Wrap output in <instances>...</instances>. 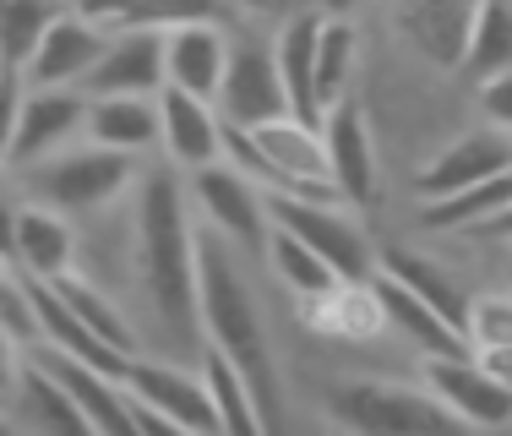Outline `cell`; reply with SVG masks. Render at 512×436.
<instances>
[{
    "mask_svg": "<svg viewBox=\"0 0 512 436\" xmlns=\"http://www.w3.org/2000/svg\"><path fill=\"white\" fill-rule=\"evenodd\" d=\"M131 268H137V295L148 300L158 344L186 355L202 338V273H197V229L186 218V186H180L175 169H148L137 180Z\"/></svg>",
    "mask_w": 512,
    "mask_h": 436,
    "instance_id": "cell-1",
    "label": "cell"
},
{
    "mask_svg": "<svg viewBox=\"0 0 512 436\" xmlns=\"http://www.w3.org/2000/svg\"><path fill=\"white\" fill-rule=\"evenodd\" d=\"M197 273H202V338L207 349H218L224 360H235V371L251 382L256 404L267 415V431H284V387H278V366L267 349V327L256 311L246 278L229 262V240L213 229H197Z\"/></svg>",
    "mask_w": 512,
    "mask_h": 436,
    "instance_id": "cell-2",
    "label": "cell"
},
{
    "mask_svg": "<svg viewBox=\"0 0 512 436\" xmlns=\"http://www.w3.org/2000/svg\"><path fill=\"white\" fill-rule=\"evenodd\" d=\"M327 409L349 436H469V426L431 387L414 393L398 382H338Z\"/></svg>",
    "mask_w": 512,
    "mask_h": 436,
    "instance_id": "cell-3",
    "label": "cell"
},
{
    "mask_svg": "<svg viewBox=\"0 0 512 436\" xmlns=\"http://www.w3.org/2000/svg\"><path fill=\"white\" fill-rule=\"evenodd\" d=\"M28 180V197L44 202L55 213H93L104 202H115L120 191L137 186V159L131 153H115V148H99V142H82V148H66L55 159L22 169Z\"/></svg>",
    "mask_w": 512,
    "mask_h": 436,
    "instance_id": "cell-4",
    "label": "cell"
},
{
    "mask_svg": "<svg viewBox=\"0 0 512 436\" xmlns=\"http://www.w3.org/2000/svg\"><path fill=\"white\" fill-rule=\"evenodd\" d=\"M267 218H273L278 229H289L295 240H306L344 284L376 278V246H371V235L355 224V213H349L344 202H311V197L267 191Z\"/></svg>",
    "mask_w": 512,
    "mask_h": 436,
    "instance_id": "cell-5",
    "label": "cell"
},
{
    "mask_svg": "<svg viewBox=\"0 0 512 436\" xmlns=\"http://www.w3.org/2000/svg\"><path fill=\"white\" fill-rule=\"evenodd\" d=\"M191 197L213 235H224L240 251H267L273 218H267V191L251 175H240L235 164H207L191 175Z\"/></svg>",
    "mask_w": 512,
    "mask_h": 436,
    "instance_id": "cell-6",
    "label": "cell"
},
{
    "mask_svg": "<svg viewBox=\"0 0 512 436\" xmlns=\"http://www.w3.org/2000/svg\"><path fill=\"white\" fill-rule=\"evenodd\" d=\"M77 137H88V93L82 88H33V93H22L11 164L33 169V164L55 159V153H66Z\"/></svg>",
    "mask_w": 512,
    "mask_h": 436,
    "instance_id": "cell-7",
    "label": "cell"
},
{
    "mask_svg": "<svg viewBox=\"0 0 512 436\" xmlns=\"http://www.w3.org/2000/svg\"><path fill=\"white\" fill-rule=\"evenodd\" d=\"M33 360H39L50 377L66 387L71 398H77V409L88 415V426L99 436H142V420H137V398H131V387L120 377H109V371H93L82 366V360L60 355L50 344H33L28 349Z\"/></svg>",
    "mask_w": 512,
    "mask_h": 436,
    "instance_id": "cell-8",
    "label": "cell"
},
{
    "mask_svg": "<svg viewBox=\"0 0 512 436\" xmlns=\"http://www.w3.org/2000/svg\"><path fill=\"white\" fill-rule=\"evenodd\" d=\"M425 387L469 431H502L512 426V387H502L480 366V355H453V360H425Z\"/></svg>",
    "mask_w": 512,
    "mask_h": 436,
    "instance_id": "cell-9",
    "label": "cell"
},
{
    "mask_svg": "<svg viewBox=\"0 0 512 436\" xmlns=\"http://www.w3.org/2000/svg\"><path fill=\"white\" fill-rule=\"evenodd\" d=\"M218 115L246 126V131L289 115V93H284V77H278L273 44H235L224 88H218Z\"/></svg>",
    "mask_w": 512,
    "mask_h": 436,
    "instance_id": "cell-10",
    "label": "cell"
},
{
    "mask_svg": "<svg viewBox=\"0 0 512 436\" xmlns=\"http://www.w3.org/2000/svg\"><path fill=\"white\" fill-rule=\"evenodd\" d=\"M158 148L169 153V164L197 175L207 164H224V115L213 99H197L186 88H164L158 93Z\"/></svg>",
    "mask_w": 512,
    "mask_h": 436,
    "instance_id": "cell-11",
    "label": "cell"
},
{
    "mask_svg": "<svg viewBox=\"0 0 512 436\" xmlns=\"http://www.w3.org/2000/svg\"><path fill=\"white\" fill-rule=\"evenodd\" d=\"M126 387H131V398H137L142 409H153V415L175 420V426H186L197 436H224L218 431L213 393H207V382L191 377V371L164 366V360H131Z\"/></svg>",
    "mask_w": 512,
    "mask_h": 436,
    "instance_id": "cell-12",
    "label": "cell"
},
{
    "mask_svg": "<svg viewBox=\"0 0 512 436\" xmlns=\"http://www.w3.org/2000/svg\"><path fill=\"white\" fill-rule=\"evenodd\" d=\"M109 39H115V33H104L93 17H82V11L71 6L66 17L44 33L39 55L22 71V82H28V88H82V82L93 77V66L104 60Z\"/></svg>",
    "mask_w": 512,
    "mask_h": 436,
    "instance_id": "cell-13",
    "label": "cell"
},
{
    "mask_svg": "<svg viewBox=\"0 0 512 436\" xmlns=\"http://www.w3.org/2000/svg\"><path fill=\"white\" fill-rule=\"evenodd\" d=\"M322 142H327V169H333V186L344 191L349 208H371L382 180H376V148H371V126H365V109L355 99H338L322 115Z\"/></svg>",
    "mask_w": 512,
    "mask_h": 436,
    "instance_id": "cell-14",
    "label": "cell"
},
{
    "mask_svg": "<svg viewBox=\"0 0 512 436\" xmlns=\"http://www.w3.org/2000/svg\"><path fill=\"white\" fill-rule=\"evenodd\" d=\"M164 88H169V60H164V33H153V28L115 33L104 60L93 66V77L82 82L88 99H109V93H142V99H158Z\"/></svg>",
    "mask_w": 512,
    "mask_h": 436,
    "instance_id": "cell-15",
    "label": "cell"
},
{
    "mask_svg": "<svg viewBox=\"0 0 512 436\" xmlns=\"http://www.w3.org/2000/svg\"><path fill=\"white\" fill-rule=\"evenodd\" d=\"M512 169V131H496V126H480L469 137H458L453 148H442L431 164L420 169L414 191L420 202H436V197H453L463 186H480L491 175H507Z\"/></svg>",
    "mask_w": 512,
    "mask_h": 436,
    "instance_id": "cell-16",
    "label": "cell"
},
{
    "mask_svg": "<svg viewBox=\"0 0 512 436\" xmlns=\"http://www.w3.org/2000/svg\"><path fill=\"white\" fill-rule=\"evenodd\" d=\"M398 33L420 50L431 66H463V39L480 0H387Z\"/></svg>",
    "mask_w": 512,
    "mask_h": 436,
    "instance_id": "cell-17",
    "label": "cell"
},
{
    "mask_svg": "<svg viewBox=\"0 0 512 436\" xmlns=\"http://www.w3.org/2000/svg\"><path fill=\"white\" fill-rule=\"evenodd\" d=\"M229 55H235V44H229L224 22H191V28L164 33L169 88H186V93H197V99H213L218 104Z\"/></svg>",
    "mask_w": 512,
    "mask_h": 436,
    "instance_id": "cell-18",
    "label": "cell"
},
{
    "mask_svg": "<svg viewBox=\"0 0 512 436\" xmlns=\"http://www.w3.org/2000/svg\"><path fill=\"white\" fill-rule=\"evenodd\" d=\"M322 11H295L278 28L273 55H278V77L289 93V115H300L306 126H322V99H316V50H322Z\"/></svg>",
    "mask_w": 512,
    "mask_h": 436,
    "instance_id": "cell-19",
    "label": "cell"
},
{
    "mask_svg": "<svg viewBox=\"0 0 512 436\" xmlns=\"http://www.w3.org/2000/svg\"><path fill=\"white\" fill-rule=\"evenodd\" d=\"M82 17H93L104 33H131V28H153V33H175L191 22H224L229 0H77Z\"/></svg>",
    "mask_w": 512,
    "mask_h": 436,
    "instance_id": "cell-20",
    "label": "cell"
},
{
    "mask_svg": "<svg viewBox=\"0 0 512 436\" xmlns=\"http://www.w3.org/2000/svg\"><path fill=\"white\" fill-rule=\"evenodd\" d=\"M17 426L28 436H99L77 409V398L33 355H22V371H17Z\"/></svg>",
    "mask_w": 512,
    "mask_h": 436,
    "instance_id": "cell-21",
    "label": "cell"
},
{
    "mask_svg": "<svg viewBox=\"0 0 512 436\" xmlns=\"http://www.w3.org/2000/svg\"><path fill=\"white\" fill-rule=\"evenodd\" d=\"M71 262H77V240H71L66 213L44 208V202H28L17 213V257H11V268L22 278L55 284V278L71 273Z\"/></svg>",
    "mask_w": 512,
    "mask_h": 436,
    "instance_id": "cell-22",
    "label": "cell"
},
{
    "mask_svg": "<svg viewBox=\"0 0 512 436\" xmlns=\"http://www.w3.org/2000/svg\"><path fill=\"white\" fill-rule=\"evenodd\" d=\"M164 126H158V99H142V93H109V99H88V142L115 153H148L158 148Z\"/></svg>",
    "mask_w": 512,
    "mask_h": 436,
    "instance_id": "cell-23",
    "label": "cell"
},
{
    "mask_svg": "<svg viewBox=\"0 0 512 436\" xmlns=\"http://www.w3.org/2000/svg\"><path fill=\"white\" fill-rule=\"evenodd\" d=\"M306 322L327 338H349V344L382 338L387 311H382V295H376V278H365V284H338V289H327V295L306 300Z\"/></svg>",
    "mask_w": 512,
    "mask_h": 436,
    "instance_id": "cell-24",
    "label": "cell"
},
{
    "mask_svg": "<svg viewBox=\"0 0 512 436\" xmlns=\"http://www.w3.org/2000/svg\"><path fill=\"white\" fill-rule=\"evenodd\" d=\"M512 208V169L507 175H491L480 186H463L453 197H436V202H420V229H436V235H480L485 224H496Z\"/></svg>",
    "mask_w": 512,
    "mask_h": 436,
    "instance_id": "cell-25",
    "label": "cell"
},
{
    "mask_svg": "<svg viewBox=\"0 0 512 436\" xmlns=\"http://www.w3.org/2000/svg\"><path fill=\"white\" fill-rule=\"evenodd\" d=\"M376 273H387V278H398L404 289H414V295L425 300V306H436L453 327L469 322V300L474 295H463V289L447 278L442 268H436L431 257H420V251H404V246H382L376 251Z\"/></svg>",
    "mask_w": 512,
    "mask_h": 436,
    "instance_id": "cell-26",
    "label": "cell"
},
{
    "mask_svg": "<svg viewBox=\"0 0 512 436\" xmlns=\"http://www.w3.org/2000/svg\"><path fill=\"white\" fill-rule=\"evenodd\" d=\"M202 382H207V393H213L218 431L224 436H273L262 404H256V393H251V382L235 371V360H224L218 349H202Z\"/></svg>",
    "mask_w": 512,
    "mask_h": 436,
    "instance_id": "cell-27",
    "label": "cell"
},
{
    "mask_svg": "<svg viewBox=\"0 0 512 436\" xmlns=\"http://www.w3.org/2000/svg\"><path fill=\"white\" fill-rule=\"evenodd\" d=\"M71 11V0H0V71H28L44 33Z\"/></svg>",
    "mask_w": 512,
    "mask_h": 436,
    "instance_id": "cell-28",
    "label": "cell"
},
{
    "mask_svg": "<svg viewBox=\"0 0 512 436\" xmlns=\"http://www.w3.org/2000/svg\"><path fill=\"white\" fill-rule=\"evenodd\" d=\"M463 71L474 82L512 71V0H480L463 39Z\"/></svg>",
    "mask_w": 512,
    "mask_h": 436,
    "instance_id": "cell-29",
    "label": "cell"
},
{
    "mask_svg": "<svg viewBox=\"0 0 512 436\" xmlns=\"http://www.w3.org/2000/svg\"><path fill=\"white\" fill-rule=\"evenodd\" d=\"M267 262H273V273L284 278V284L295 289L300 300H316V295H327V289L344 284V278L327 268V262L316 257L306 240H295L289 229H278V224H273V240H267Z\"/></svg>",
    "mask_w": 512,
    "mask_h": 436,
    "instance_id": "cell-30",
    "label": "cell"
},
{
    "mask_svg": "<svg viewBox=\"0 0 512 436\" xmlns=\"http://www.w3.org/2000/svg\"><path fill=\"white\" fill-rule=\"evenodd\" d=\"M55 295L66 300V306L77 311V317L88 322L93 333L104 338V344H115L120 355H131V360H137V333H131V322L120 317V311H115V300H109V295H99V289H93L88 278H77V273L55 278Z\"/></svg>",
    "mask_w": 512,
    "mask_h": 436,
    "instance_id": "cell-31",
    "label": "cell"
},
{
    "mask_svg": "<svg viewBox=\"0 0 512 436\" xmlns=\"http://www.w3.org/2000/svg\"><path fill=\"white\" fill-rule=\"evenodd\" d=\"M349 71H355V28L344 17L322 22V50H316V99L322 109H333L338 99H349Z\"/></svg>",
    "mask_w": 512,
    "mask_h": 436,
    "instance_id": "cell-32",
    "label": "cell"
},
{
    "mask_svg": "<svg viewBox=\"0 0 512 436\" xmlns=\"http://www.w3.org/2000/svg\"><path fill=\"white\" fill-rule=\"evenodd\" d=\"M463 333H469L474 355H480V349H502V344H512V295H474V300H469V322H463Z\"/></svg>",
    "mask_w": 512,
    "mask_h": 436,
    "instance_id": "cell-33",
    "label": "cell"
},
{
    "mask_svg": "<svg viewBox=\"0 0 512 436\" xmlns=\"http://www.w3.org/2000/svg\"><path fill=\"white\" fill-rule=\"evenodd\" d=\"M22 71H0V164H11V142H17V115H22Z\"/></svg>",
    "mask_w": 512,
    "mask_h": 436,
    "instance_id": "cell-34",
    "label": "cell"
},
{
    "mask_svg": "<svg viewBox=\"0 0 512 436\" xmlns=\"http://www.w3.org/2000/svg\"><path fill=\"white\" fill-rule=\"evenodd\" d=\"M474 88H480V115H485V126L512 131V71H502V77H485V82H474Z\"/></svg>",
    "mask_w": 512,
    "mask_h": 436,
    "instance_id": "cell-35",
    "label": "cell"
},
{
    "mask_svg": "<svg viewBox=\"0 0 512 436\" xmlns=\"http://www.w3.org/2000/svg\"><path fill=\"white\" fill-rule=\"evenodd\" d=\"M28 355V349H22ZM22 355H17V333H11L6 322H0V404H6L11 393H17V371H22Z\"/></svg>",
    "mask_w": 512,
    "mask_h": 436,
    "instance_id": "cell-36",
    "label": "cell"
},
{
    "mask_svg": "<svg viewBox=\"0 0 512 436\" xmlns=\"http://www.w3.org/2000/svg\"><path fill=\"white\" fill-rule=\"evenodd\" d=\"M17 202H6V197H0V257H17Z\"/></svg>",
    "mask_w": 512,
    "mask_h": 436,
    "instance_id": "cell-37",
    "label": "cell"
},
{
    "mask_svg": "<svg viewBox=\"0 0 512 436\" xmlns=\"http://www.w3.org/2000/svg\"><path fill=\"white\" fill-rule=\"evenodd\" d=\"M480 366L491 371L502 387H512V344H502V349H480Z\"/></svg>",
    "mask_w": 512,
    "mask_h": 436,
    "instance_id": "cell-38",
    "label": "cell"
},
{
    "mask_svg": "<svg viewBox=\"0 0 512 436\" xmlns=\"http://www.w3.org/2000/svg\"><path fill=\"white\" fill-rule=\"evenodd\" d=\"M137 420H142V436H197V431H186V426H175V420H164V415H153V409H142V404H137Z\"/></svg>",
    "mask_w": 512,
    "mask_h": 436,
    "instance_id": "cell-39",
    "label": "cell"
},
{
    "mask_svg": "<svg viewBox=\"0 0 512 436\" xmlns=\"http://www.w3.org/2000/svg\"><path fill=\"white\" fill-rule=\"evenodd\" d=\"M480 240H512V208L496 218V224H485V229H480Z\"/></svg>",
    "mask_w": 512,
    "mask_h": 436,
    "instance_id": "cell-40",
    "label": "cell"
},
{
    "mask_svg": "<svg viewBox=\"0 0 512 436\" xmlns=\"http://www.w3.org/2000/svg\"><path fill=\"white\" fill-rule=\"evenodd\" d=\"M17 278H22V273H17V268H11V262H6V257H0V300H6V295H11V289H17Z\"/></svg>",
    "mask_w": 512,
    "mask_h": 436,
    "instance_id": "cell-41",
    "label": "cell"
},
{
    "mask_svg": "<svg viewBox=\"0 0 512 436\" xmlns=\"http://www.w3.org/2000/svg\"><path fill=\"white\" fill-rule=\"evenodd\" d=\"M229 6H246V11H262L267 0H229Z\"/></svg>",
    "mask_w": 512,
    "mask_h": 436,
    "instance_id": "cell-42",
    "label": "cell"
},
{
    "mask_svg": "<svg viewBox=\"0 0 512 436\" xmlns=\"http://www.w3.org/2000/svg\"><path fill=\"white\" fill-rule=\"evenodd\" d=\"M507 284H512V262H507Z\"/></svg>",
    "mask_w": 512,
    "mask_h": 436,
    "instance_id": "cell-43",
    "label": "cell"
},
{
    "mask_svg": "<svg viewBox=\"0 0 512 436\" xmlns=\"http://www.w3.org/2000/svg\"><path fill=\"white\" fill-rule=\"evenodd\" d=\"M71 6H77V0H71Z\"/></svg>",
    "mask_w": 512,
    "mask_h": 436,
    "instance_id": "cell-44",
    "label": "cell"
}]
</instances>
